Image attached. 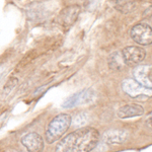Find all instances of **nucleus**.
Returning <instances> with one entry per match:
<instances>
[{"label": "nucleus", "instance_id": "f257e3e1", "mask_svg": "<svg viewBox=\"0 0 152 152\" xmlns=\"http://www.w3.org/2000/svg\"><path fill=\"white\" fill-rule=\"evenodd\" d=\"M99 142V133L94 128L85 127L59 141L56 151L59 152H87L94 150Z\"/></svg>", "mask_w": 152, "mask_h": 152}, {"label": "nucleus", "instance_id": "f03ea898", "mask_svg": "<svg viewBox=\"0 0 152 152\" xmlns=\"http://www.w3.org/2000/svg\"><path fill=\"white\" fill-rule=\"evenodd\" d=\"M71 116L68 114H61L55 117L50 122L46 132V140L48 143H54L61 139L71 125Z\"/></svg>", "mask_w": 152, "mask_h": 152}, {"label": "nucleus", "instance_id": "7ed1b4c3", "mask_svg": "<svg viewBox=\"0 0 152 152\" xmlns=\"http://www.w3.org/2000/svg\"><path fill=\"white\" fill-rule=\"evenodd\" d=\"M122 89L130 97L136 99H148L151 96V88L145 87L135 79H126L122 83Z\"/></svg>", "mask_w": 152, "mask_h": 152}, {"label": "nucleus", "instance_id": "20e7f679", "mask_svg": "<svg viewBox=\"0 0 152 152\" xmlns=\"http://www.w3.org/2000/svg\"><path fill=\"white\" fill-rule=\"evenodd\" d=\"M131 38L135 43L142 46L150 45L152 42V29L146 23H138L131 29Z\"/></svg>", "mask_w": 152, "mask_h": 152}, {"label": "nucleus", "instance_id": "39448f33", "mask_svg": "<svg viewBox=\"0 0 152 152\" xmlns=\"http://www.w3.org/2000/svg\"><path fill=\"white\" fill-rule=\"evenodd\" d=\"M122 54H123L126 65L131 66V67L139 65L146 56L145 50L141 47H137V46L126 47L124 50H122Z\"/></svg>", "mask_w": 152, "mask_h": 152}, {"label": "nucleus", "instance_id": "423d86ee", "mask_svg": "<svg viewBox=\"0 0 152 152\" xmlns=\"http://www.w3.org/2000/svg\"><path fill=\"white\" fill-rule=\"evenodd\" d=\"M94 97V92L91 89H84L77 94L71 95L68 99H66L63 104V107L65 109H71L76 105H80L83 104H87L92 100Z\"/></svg>", "mask_w": 152, "mask_h": 152}, {"label": "nucleus", "instance_id": "0eeeda50", "mask_svg": "<svg viewBox=\"0 0 152 152\" xmlns=\"http://www.w3.org/2000/svg\"><path fill=\"white\" fill-rule=\"evenodd\" d=\"M21 143L29 152H40L44 150L43 138L36 132H31L21 138Z\"/></svg>", "mask_w": 152, "mask_h": 152}, {"label": "nucleus", "instance_id": "6e6552de", "mask_svg": "<svg viewBox=\"0 0 152 152\" xmlns=\"http://www.w3.org/2000/svg\"><path fill=\"white\" fill-rule=\"evenodd\" d=\"M152 69L149 65H140L135 68L134 77L137 82H139L143 86L151 88L152 87Z\"/></svg>", "mask_w": 152, "mask_h": 152}, {"label": "nucleus", "instance_id": "1a4fd4ad", "mask_svg": "<svg viewBox=\"0 0 152 152\" xmlns=\"http://www.w3.org/2000/svg\"><path fill=\"white\" fill-rule=\"evenodd\" d=\"M80 12V7L78 5H72L63 9L59 15V23L63 26H69L75 23Z\"/></svg>", "mask_w": 152, "mask_h": 152}, {"label": "nucleus", "instance_id": "9d476101", "mask_svg": "<svg viewBox=\"0 0 152 152\" xmlns=\"http://www.w3.org/2000/svg\"><path fill=\"white\" fill-rule=\"evenodd\" d=\"M144 114L143 107L137 104H130L122 107L118 111V116L121 119H129V118L139 117Z\"/></svg>", "mask_w": 152, "mask_h": 152}, {"label": "nucleus", "instance_id": "9b49d317", "mask_svg": "<svg viewBox=\"0 0 152 152\" xmlns=\"http://www.w3.org/2000/svg\"><path fill=\"white\" fill-rule=\"evenodd\" d=\"M114 8L124 14L131 13L136 8V1L135 0H110Z\"/></svg>", "mask_w": 152, "mask_h": 152}, {"label": "nucleus", "instance_id": "f8f14e48", "mask_svg": "<svg viewBox=\"0 0 152 152\" xmlns=\"http://www.w3.org/2000/svg\"><path fill=\"white\" fill-rule=\"evenodd\" d=\"M127 139V133L125 131H109L104 134V140L107 143L111 144H118V143H123Z\"/></svg>", "mask_w": 152, "mask_h": 152}, {"label": "nucleus", "instance_id": "ddd939ff", "mask_svg": "<svg viewBox=\"0 0 152 152\" xmlns=\"http://www.w3.org/2000/svg\"><path fill=\"white\" fill-rule=\"evenodd\" d=\"M109 65H110V68H111V69L116 70V71H120V70L123 69V68H125L126 63H125L122 51H120V52H115L110 56Z\"/></svg>", "mask_w": 152, "mask_h": 152}, {"label": "nucleus", "instance_id": "4468645a", "mask_svg": "<svg viewBox=\"0 0 152 152\" xmlns=\"http://www.w3.org/2000/svg\"><path fill=\"white\" fill-rule=\"evenodd\" d=\"M85 116H83V114L81 115H78L77 117H76V119H74V122H75V125L76 126H80V125H83L86 122V120L84 119Z\"/></svg>", "mask_w": 152, "mask_h": 152}]
</instances>
